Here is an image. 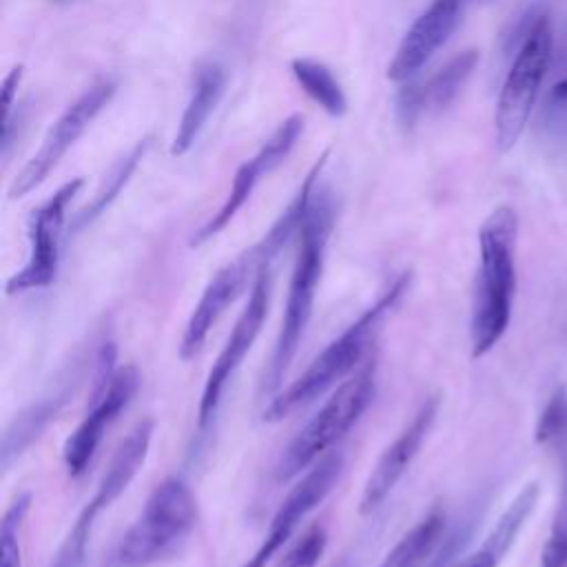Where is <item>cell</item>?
Wrapping results in <instances>:
<instances>
[{
    "instance_id": "8fae6325",
    "label": "cell",
    "mask_w": 567,
    "mask_h": 567,
    "mask_svg": "<svg viewBox=\"0 0 567 567\" xmlns=\"http://www.w3.org/2000/svg\"><path fill=\"white\" fill-rule=\"evenodd\" d=\"M115 93L113 82H97L86 89L47 131L40 148L31 155V159L22 166L16 179L9 186V199H20L35 190L49 173L58 166L64 153L75 144V140L86 131V126L95 120V115L111 102Z\"/></svg>"
},
{
    "instance_id": "4fadbf2b",
    "label": "cell",
    "mask_w": 567,
    "mask_h": 567,
    "mask_svg": "<svg viewBox=\"0 0 567 567\" xmlns=\"http://www.w3.org/2000/svg\"><path fill=\"white\" fill-rule=\"evenodd\" d=\"M301 131H303V115L301 113L290 115L288 120H284L277 126V131L264 142V146L237 168L224 204L217 208V213L208 221H204L193 233L190 246H202L204 241L219 235L235 219V215L241 210V206L250 199L259 179L266 173H270L272 168H277L290 155V151L297 144Z\"/></svg>"
},
{
    "instance_id": "8992f818",
    "label": "cell",
    "mask_w": 567,
    "mask_h": 567,
    "mask_svg": "<svg viewBox=\"0 0 567 567\" xmlns=\"http://www.w3.org/2000/svg\"><path fill=\"white\" fill-rule=\"evenodd\" d=\"M551 22L547 16H536L525 31V38L514 55V62L498 93L494 131L496 146L501 153L514 148L534 113L540 84L551 62Z\"/></svg>"
},
{
    "instance_id": "ba28073f",
    "label": "cell",
    "mask_w": 567,
    "mask_h": 567,
    "mask_svg": "<svg viewBox=\"0 0 567 567\" xmlns=\"http://www.w3.org/2000/svg\"><path fill=\"white\" fill-rule=\"evenodd\" d=\"M270 295H272V266H264L257 272L255 281L250 284L248 301H246L244 310L239 312L235 326L230 328V334L226 337L217 359L213 361V368L208 370V377H206V383L202 390V399L197 405V427L199 430H206L213 423L228 381L233 379V374L237 372V368L250 352L252 343L257 341V337L264 328L268 308H270Z\"/></svg>"
},
{
    "instance_id": "484cf974",
    "label": "cell",
    "mask_w": 567,
    "mask_h": 567,
    "mask_svg": "<svg viewBox=\"0 0 567 567\" xmlns=\"http://www.w3.org/2000/svg\"><path fill=\"white\" fill-rule=\"evenodd\" d=\"M538 126L547 140L556 144L567 142V78H563L547 91L540 104Z\"/></svg>"
},
{
    "instance_id": "cb8c5ba5",
    "label": "cell",
    "mask_w": 567,
    "mask_h": 567,
    "mask_svg": "<svg viewBox=\"0 0 567 567\" xmlns=\"http://www.w3.org/2000/svg\"><path fill=\"white\" fill-rule=\"evenodd\" d=\"M104 509L89 498L84 503V507L80 509V514L75 516L71 529L66 532L60 549L55 551L51 567H84L86 560V549H89V540H91V532L95 525V518L102 514Z\"/></svg>"
},
{
    "instance_id": "9c48e42d",
    "label": "cell",
    "mask_w": 567,
    "mask_h": 567,
    "mask_svg": "<svg viewBox=\"0 0 567 567\" xmlns=\"http://www.w3.org/2000/svg\"><path fill=\"white\" fill-rule=\"evenodd\" d=\"M84 179H71L62 184L47 202H42L29 219V257L20 270H16L7 284V295H24L51 286L60 268V246L64 233V217L69 204L75 199Z\"/></svg>"
},
{
    "instance_id": "d6986e66",
    "label": "cell",
    "mask_w": 567,
    "mask_h": 567,
    "mask_svg": "<svg viewBox=\"0 0 567 567\" xmlns=\"http://www.w3.org/2000/svg\"><path fill=\"white\" fill-rule=\"evenodd\" d=\"M478 62V51L467 49L456 53L447 64H443L434 75H430L427 82H412L414 95H416V109L419 117L427 113H441L445 111L456 95L461 93L463 84L472 75L474 66Z\"/></svg>"
},
{
    "instance_id": "4dcf8cb0",
    "label": "cell",
    "mask_w": 567,
    "mask_h": 567,
    "mask_svg": "<svg viewBox=\"0 0 567 567\" xmlns=\"http://www.w3.org/2000/svg\"><path fill=\"white\" fill-rule=\"evenodd\" d=\"M458 543H461V536H458V534L450 536V538L436 549V554L430 558V563H427L425 567H447V565L452 563V558H454V551H456Z\"/></svg>"
},
{
    "instance_id": "277c9868",
    "label": "cell",
    "mask_w": 567,
    "mask_h": 567,
    "mask_svg": "<svg viewBox=\"0 0 567 567\" xmlns=\"http://www.w3.org/2000/svg\"><path fill=\"white\" fill-rule=\"evenodd\" d=\"M197 525V501L190 487L177 478H164L144 503L135 523L117 545L122 567H148L179 551Z\"/></svg>"
},
{
    "instance_id": "7a4b0ae2",
    "label": "cell",
    "mask_w": 567,
    "mask_h": 567,
    "mask_svg": "<svg viewBox=\"0 0 567 567\" xmlns=\"http://www.w3.org/2000/svg\"><path fill=\"white\" fill-rule=\"evenodd\" d=\"M332 221H334V206H332L330 190L315 188L306 219L297 235V255H295L292 275L288 284L281 326H279V334H277L268 372L264 379V390L268 392H275L281 385L303 341L306 328L312 319L317 286L321 281V272L326 264Z\"/></svg>"
},
{
    "instance_id": "e0dca14e",
    "label": "cell",
    "mask_w": 567,
    "mask_h": 567,
    "mask_svg": "<svg viewBox=\"0 0 567 567\" xmlns=\"http://www.w3.org/2000/svg\"><path fill=\"white\" fill-rule=\"evenodd\" d=\"M153 432H155L153 419H144L124 436V441L113 452V456L91 496L102 509H109L124 494V489L131 485V481L142 470V465L148 456Z\"/></svg>"
},
{
    "instance_id": "f1b7e54d",
    "label": "cell",
    "mask_w": 567,
    "mask_h": 567,
    "mask_svg": "<svg viewBox=\"0 0 567 567\" xmlns=\"http://www.w3.org/2000/svg\"><path fill=\"white\" fill-rule=\"evenodd\" d=\"M567 423V396L565 392H556L551 396V401L545 405L540 419H538V427H536V441L538 443H547L549 439L558 436V432H563Z\"/></svg>"
},
{
    "instance_id": "4316f807",
    "label": "cell",
    "mask_w": 567,
    "mask_h": 567,
    "mask_svg": "<svg viewBox=\"0 0 567 567\" xmlns=\"http://www.w3.org/2000/svg\"><path fill=\"white\" fill-rule=\"evenodd\" d=\"M328 547V532L323 525L312 523L303 534L290 545L277 567H317Z\"/></svg>"
},
{
    "instance_id": "7c38bea8",
    "label": "cell",
    "mask_w": 567,
    "mask_h": 567,
    "mask_svg": "<svg viewBox=\"0 0 567 567\" xmlns=\"http://www.w3.org/2000/svg\"><path fill=\"white\" fill-rule=\"evenodd\" d=\"M341 470L343 456L337 452L321 456L312 467H308L306 474L290 487L286 498L279 503L266 536L244 567H266L268 560L290 540L306 514L312 512L330 494Z\"/></svg>"
},
{
    "instance_id": "30bf717a",
    "label": "cell",
    "mask_w": 567,
    "mask_h": 567,
    "mask_svg": "<svg viewBox=\"0 0 567 567\" xmlns=\"http://www.w3.org/2000/svg\"><path fill=\"white\" fill-rule=\"evenodd\" d=\"M275 259L268 255L261 241L239 252L233 261L224 264L204 286L193 312L184 326L179 341V359L190 361L206 343L210 328L228 310V306L241 295V290L255 281L264 266H272Z\"/></svg>"
},
{
    "instance_id": "ffe728a7",
    "label": "cell",
    "mask_w": 567,
    "mask_h": 567,
    "mask_svg": "<svg viewBox=\"0 0 567 567\" xmlns=\"http://www.w3.org/2000/svg\"><path fill=\"white\" fill-rule=\"evenodd\" d=\"M71 394V383H62L55 392L47 394L44 399L29 405L24 412H20L11 425L7 427L2 436V467L7 470L13 458H18L55 419L60 408Z\"/></svg>"
},
{
    "instance_id": "6da1fadb",
    "label": "cell",
    "mask_w": 567,
    "mask_h": 567,
    "mask_svg": "<svg viewBox=\"0 0 567 567\" xmlns=\"http://www.w3.org/2000/svg\"><path fill=\"white\" fill-rule=\"evenodd\" d=\"M518 217L512 206L494 208L478 228V268L472 295V357L487 354L512 321L516 295Z\"/></svg>"
},
{
    "instance_id": "44dd1931",
    "label": "cell",
    "mask_w": 567,
    "mask_h": 567,
    "mask_svg": "<svg viewBox=\"0 0 567 567\" xmlns=\"http://www.w3.org/2000/svg\"><path fill=\"white\" fill-rule=\"evenodd\" d=\"M445 512L432 507L414 527H410L396 545L383 556L379 567H425V563L441 547L445 532Z\"/></svg>"
},
{
    "instance_id": "f546056e",
    "label": "cell",
    "mask_w": 567,
    "mask_h": 567,
    "mask_svg": "<svg viewBox=\"0 0 567 567\" xmlns=\"http://www.w3.org/2000/svg\"><path fill=\"white\" fill-rule=\"evenodd\" d=\"M22 73H24V66L22 64H16L2 80V104H4V117L11 115V106H13V100L18 95V86L22 82Z\"/></svg>"
},
{
    "instance_id": "2e32d148",
    "label": "cell",
    "mask_w": 567,
    "mask_h": 567,
    "mask_svg": "<svg viewBox=\"0 0 567 567\" xmlns=\"http://www.w3.org/2000/svg\"><path fill=\"white\" fill-rule=\"evenodd\" d=\"M538 496L540 489L536 483H527L525 487H520L518 494L503 509V514L496 518L487 536L481 540V545L474 547L470 554L452 560L447 567H498L514 547L527 518L532 516Z\"/></svg>"
},
{
    "instance_id": "5b68a950",
    "label": "cell",
    "mask_w": 567,
    "mask_h": 567,
    "mask_svg": "<svg viewBox=\"0 0 567 567\" xmlns=\"http://www.w3.org/2000/svg\"><path fill=\"white\" fill-rule=\"evenodd\" d=\"M374 396V361L357 368L341 381L306 427L284 450L275 476L286 483L312 467L361 419Z\"/></svg>"
},
{
    "instance_id": "9a60e30c",
    "label": "cell",
    "mask_w": 567,
    "mask_h": 567,
    "mask_svg": "<svg viewBox=\"0 0 567 567\" xmlns=\"http://www.w3.org/2000/svg\"><path fill=\"white\" fill-rule=\"evenodd\" d=\"M465 4L467 0H432L403 35L392 62L388 64V78L394 82L412 80L450 40L461 22Z\"/></svg>"
},
{
    "instance_id": "7402d4cb",
    "label": "cell",
    "mask_w": 567,
    "mask_h": 567,
    "mask_svg": "<svg viewBox=\"0 0 567 567\" xmlns=\"http://www.w3.org/2000/svg\"><path fill=\"white\" fill-rule=\"evenodd\" d=\"M290 71L297 80V84L303 89V93L317 102L328 115H343L348 109L343 89L339 84V80L334 78V73L317 60L310 58H295L290 62Z\"/></svg>"
},
{
    "instance_id": "52a82bcc",
    "label": "cell",
    "mask_w": 567,
    "mask_h": 567,
    "mask_svg": "<svg viewBox=\"0 0 567 567\" xmlns=\"http://www.w3.org/2000/svg\"><path fill=\"white\" fill-rule=\"evenodd\" d=\"M115 348L104 343L100 350L97 379L91 396V408L66 436L62 447V463L69 476H80L89 467L104 432L120 416V412L131 403L140 385V372L135 365L115 368Z\"/></svg>"
},
{
    "instance_id": "603a6c76",
    "label": "cell",
    "mask_w": 567,
    "mask_h": 567,
    "mask_svg": "<svg viewBox=\"0 0 567 567\" xmlns=\"http://www.w3.org/2000/svg\"><path fill=\"white\" fill-rule=\"evenodd\" d=\"M148 148H151V137H144L122 159H117V164L111 168V173L104 179V184L97 188L95 197L78 213V217L73 221L75 230H80L86 224H91L95 217H100L115 202V197L122 193V188L126 186V182L131 179V175L135 173L137 164L142 162V157L146 155Z\"/></svg>"
},
{
    "instance_id": "ac0fdd59",
    "label": "cell",
    "mask_w": 567,
    "mask_h": 567,
    "mask_svg": "<svg viewBox=\"0 0 567 567\" xmlns=\"http://www.w3.org/2000/svg\"><path fill=\"white\" fill-rule=\"evenodd\" d=\"M226 86V73L215 62H204L197 66L193 78V91L188 104L182 113L175 140L171 144V155H184L195 144L199 133L204 131L208 117L217 109Z\"/></svg>"
},
{
    "instance_id": "3957f363",
    "label": "cell",
    "mask_w": 567,
    "mask_h": 567,
    "mask_svg": "<svg viewBox=\"0 0 567 567\" xmlns=\"http://www.w3.org/2000/svg\"><path fill=\"white\" fill-rule=\"evenodd\" d=\"M408 286L410 272H401L390 284V288L383 290V295L370 308H365L339 337H334L290 385L270 399L264 410V421L277 423L321 396L332 385L346 381L361 365L385 317L396 308Z\"/></svg>"
},
{
    "instance_id": "5bb4252c",
    "label": "cell",
    "mask_w": 567,
    "mask_h": 567,
    "mask_svg": "<svg viewBox=\"0 0 567 567\" xmlns=\"http://www.w3.org/2000/svg\"><path fill=\"white\" fill-rule=\"evenodd\" d=\"M441 408V394H430L423 399L414 416L405 423V427L392 439V443L381 452L377 463L372 465L361 501H359V512L370 514L374 512L388 494L394 489V485L403 478V474L410 470L412 461L416 458L419 450L423 447Z\"/></svg>"
},
{
    "instance_id": "d4e9b609",
    "label": "cell",
    "mask_w": 567,
    "mask_h": 567,
    "mask_svg": "<svg viewBox=\"0 0 567 567\" xmlns=\"http://www.w3.org/2000/svg\"><path fill=\"white\" fill-rule=\"evenodd\" d=\"M33 494L20 492L9 503V507L2 514L0 523V567H20L22 565V551H20V527L31 509Z\"/></svg>"
},
{
    "instance_id": "83f0119b",
    "label": "cell",
    "mask_w": 567,
    "mask_h": 567,
    "mask_svg": "<svg viewBox=\"0 0 567 567\" xmlns=\"http://www.w3.org/2000/svg\"><path fill=\"white\" fill-rule=\"evenodd\" d=\"M540 567H567V505H563L554 518L540 554Z\"/></svg>"
}]
</instances>
